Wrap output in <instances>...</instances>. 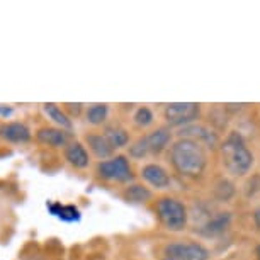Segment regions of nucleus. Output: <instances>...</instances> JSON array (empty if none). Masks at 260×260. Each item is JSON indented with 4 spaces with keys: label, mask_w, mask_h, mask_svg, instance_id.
<instances>
[{
    "label": "nucleus",
    "mask_w": 260,
    "mask_h": 260,
    "mask_svg": "<svg viewBox=\"0 0 260 260\" xmlns=\"http://www.w3.org/2000/svg\"><path fill=\"white\" fill-rule=\"evenodd\" d=\"M141 177L155 189H165L170 185V177L164 167L156 164H148L141 169Z\"/></svg>",
    "instance_id": "nucleus-8"
},
{
    "label": "nucleus",
    "mask_w": 260,
    "mask_h": 260,
    "mask_svg": "<svg viewBox=\"0 0 260 260\" xmlns=\"http://www.w3.org/2000/svg\"><path fill=\"white\" fill-rule=\"evenodd\" d=\"M165 257H172L177 260H208L209 252L201 243L174 242L165 247Z\"/></svg>",
    "instance_id": "nucleus-6"
},
{
    "label": "nucleus",
    "mask_w": 260,
    "mask_h": 260,
    "mask_svg": "<svg viewBox=\"0 0 260 260\" xmlns=\"http://www.w3.org/2000/svg\"><path fill=\"white\" fill-rule=\"evenodd\" d=\"M36 138L39 143L53 146V148H61L68 143V133L60 127H41L38 129Z\"/></svg>",
    "instance_id": "nucleus-9"
},
{
    "label": "nucleus",
    "mask_w": 260,
    "mask_h": 260,
    "mask_svg": "<svg viewBox=\"0 0 260 260\" xmlns=\"http://www.w3.org/2000/svg\"><path fill=\"white\" fill-rule=\"evenodd\" d=\"M133 119H135L136 126L146 127V126H150L151 122H153V114H151V111L148 109V107H140V109L135 112Z\"/></svg>",
    "instance_id": "nucleus-20"
},
{
    "label": "nucleus",
    "mask_w": 260,
    "mask_h": 260,
    "mask_svg": "<svg viewBox=\"0 0 260 260\" xmlns=\"http://www.w3.org/2000/svg\"><path fill=\"white\" fill-rule=\"evenodd\" d=\"M255 255H257V258L260 260V245H257V248H255Z\"/></svg>",
    "instance_id": "nucleus-24"
},
{
    "label": "nucleus",
    "mask_w": 260,
    "mask_h": 260,
    "mask_svg": "<svg viewBox=\"0 0 260 260\" xmlns=\"http://www.w3.org/2000/svg\"><path fill=\"white\" fill-rule=\"evenodd\" d=\"M104 138L107 140V143L111 145L112 150L122 148L129 143V135L126 129H122L119 126H107L104 131Z\"/></svg>",
    "instance_id": "nucleus-14"
},
{
    "label": "nucleus",
    "mask_w": 260,
    "mask_h": 260,
    "mask_svg": "<svg viewBox=\"0 0 260 260\" xmlns=\"http://www.w3.org/2000/svg\"><path fill=\"white\" fill-rule=\"evenodd\" d=\"M194 136V138H201V140H204L208 145H216V141H218V138H216V135L213 133V131L209 129V127H206V126H184V129L180 131V136ZM194 138H190V140H194Z\"/></svg>",
    "instance_id": "nucleus-16"
},
{
    "label": "nucleus",
    "mask_w": 260,
    "mask_h": 260,
    "mask_svg": "<svg viewBox=\"0 0 260 260\" xmlns=\"http://www.w3.org/2000/svg\"><path fill=\"white\" fill-rule=\"evenodd\" d=\"M156 216L169 232H182L187 226V209L174 198H161L156 203Z\"/></svg>",
    "instance_id": "nucleus-3"
},
{
    "label": "nucleus",
    "mask_w": 260,
    "mask_h": 260,
    "mask_svg": "<svg viewBox=\"0 0 260 260\" xmlns=\"http://www.w3.org/2000/svg\"><path fill=\"white\" fill-rule=\"evenodd\" d=\"M97 174L104 180L111 182H129L133 180V170L129 167L126 156L117 155L97 164Z\"/></svg>",
    "instance_id": "nucleus-4"
},
{
    "label": "nucleus",
    "mask_w": 260,
    "mask_h": 260,
    "mask_svg": "<svg viewBox=\"0 0 260 260\" xmlns=\"http://www.w3.org/2000/svg\"><path fill=\"white\" fill-rule=\"evenodd\" d=\"M253 221H255V226H257L258 232H260V209H257L253 213Z\"/></svg>",
    "instance_id": "nucleus-23"
},
{
    "label": "nucleus",
    "mask_w": 260,
    "mask_h": 260,
    "mask_svg": "<svg viewBox=\"0 0 260 260\" xmlns=\"http://www.w3.org/2000/svg\"><path fill=\"white\" fill-rule=\"evenodd\" d=\"M145 140L146 146H148V153L160 155L170 141V131L167 127H158V129L151 131L150 135H146Z\"/></svg>",
    "instance_id": "nucleus-11"
},
{
    "label": "nucleus",
    "mask_w": 260,
    "mask_h": 260,
    "mask_svg": "<svg viewBox=\"0 0 260 260\" xmlns=\"http://www.w3.org/2000/svg\"><path fill=\"white\" fill-rule=\"evenodd\" d=\"M172 165L185 177H199L208 164L204 146L196 140L180 138L172 146Z\"/></svg>",
    "instance_id": "nucleus-1"
},
{
    "label": "nucleus",
    "mask_w": 260,
    "mask_h": 260,
    "mask_svg": "<svg viewBox=\"0 0 260 260\" xmlns=\"http://www.w3.org/2000/svg\"><path fill=\"white\" fill-rule=\"evenodd\" d=\"M14 109L11 106H6V104H0V117H9L12 116Z\"/></svg>",
    "instance_id": "nucleus-22"
},
{
    "label": "nucleus",
    "mask_w": 260,
    "mask_h": 260,
    "mask_svg": "<svg viewBox=\"0 0 260 260\" xmlns=\"http://www.w3.org/2000/svg\"><path fill=\"white\" fill-rule=\"evenodd\" d=\"M31 129L24 122H6L0 126V138L9 143H27L31 140Z\"/></svg>",
    "instance_id": "nucleus-7"
},
{
    "label": "nucleus",
    "mask_w": 260,
    "mask_h": 260,
    "mask_svg": "<svg viewBox=\"0 0 260 260\" xmlns=\"http://www.w3.org/2000/svg\"><path fill=\"white\" fill-rule=\"evenodd\" d=\"M85 141H87V145H89V148L92 150V153H94L101 161L111 158V156H112V151H114V150H112L111 145L107 143L104 135L90 133V135L85 136Z\"/></svg>",
    "instance_id": "nucleus-12"
},
{
    "label": "nucleus",
    "mask_w": 260,
    "mask_h": 260,
    "mask_svg": "<svg viewBox=\"0 0 260 260\" xmlns=\"http://www.w3.org/2000/svg\"><path fill=\"white\" fill-rule=\"evenodd\" d=\"M56 218H60L61 221H65V223H75V221H80L82 214H80V209H78L77 206H73V204L63 206L61 204V208H60V211H58V214H56Z\"/></svg>",
    "instance_id": "nucleus-19"
},
{
    "label": "nucleus",
    "mask_w": 260,
    "mask_h": 260,
    "mask_svg": "<svg viewBox=\"0 0 260 260\" xmlns=\"http://www.w3.org/2000/svg\"><path fill=\"white\" fill-rule=\"evenodd\" d=\"M65 158L70 165H73L75 169H87L90 164V158H89V153H87L85 146L82 143H70L67 145L65 148Z\"/></svg>",
    "instance_id": "nucleus-10"
},
{
    "label": "nucleus",
    "mask_w": 260,
    "mask_h": 260,
    "mask_svg": "<svg viewBox=\"0 0 260 260\" xmlns=\"http://www.w3.org/2000/svg\"><path fill=\"white\" fill-rule=\"evenodd\" d=\"M124 199L129 201V203H135V204L146 203V201L151 199V190L146 189L145 185L133 184V185H129V187H126Z\"/></svg>",
    "instance_id": "nucleus-18"
},
{
    "label": "nucleus",
    "mask_w": 260,
    "mask_h": 260,
    "mask_svg": "<svg viewBox=\"0 0 260 260\" xmlns=\"http://www.w3.org/2000/svg\"><path fill=\"white\" fill-rule=\"evenodd\" d=\"M161 260H177V258H172V257H165V258H161Z\"/></svg>",
    "instance_id": "nucleus-25"
},
{
    "label": "nucleus",
    "mask_w": 260,
    "mask_h": 260,
    "mask_svg": "<svg viewBox=\"0 0 260 260\" xmlns=\"http://www.w3.org/2000/svg\"><path fill=\"white\" fill-rule=\"evenodd\" d=\"M43 111L48 116V119H51L55 124L60 126V129H72V119L56 104L48 102V104L43 106Z\"/></svg>",
    "instance_id": "nucleus-15"
},
{
    "label": "nucleus",
    "mask_w": 260,
    "mask_h": 260,
    "mask_svg": "<svg viewBox=\"0 0 260 260\" xmlns=\"http://www.w3.org/2000/svg\"><path fill=\"white\" fill-rule=\"evenodd\" d=\"M129 155L133 156V158H143V156L148 155V146H146L145 136L140 140H136L135 143L129 146Z\"/></svg>",
    "instance_id": "nucleus-21"
},
{
    "label": "nucleus",
    "mask_w": 260,
    "mask_h": 260,
    "mask_svg": "<svg viewBox=\"0 0 260 260\" xmlns=\"http://www.w3.org/2000/svg\"><path fill=\"white\" fill-rule=\"evenodd\" d=\"M221 158L223 165L232 175L243 177L253 165V155L250 153L245 141L240 133H230L228 138L221 145Z\"/></svg>",
    "instance_id": "nucleus-2"
},
{
    "label": "nucleus",
    "mask_w": 260,
    "mask_h": 260,
    "mask_svg": "<svg viewBox=\"0 0 260 260\" xmlns=\"http://www.w3.org/2000/svg\"><path fill=\"white\" fill-rule=\"evenodd\" d=\"M230 223H232V214L230 213H218L204 224L203 233L206 235V237H216V235H221V233L226 232Z\"/></svg>",
    "instance_id": "nucleus-13"
},
{
    "label": "nucleus",
    "mask_w": 260,
    "mask_h": 260,
    "mask_svg": "<svg viewBox=\"0 0 260 260\" xmlns=\"http://www.w3.org/2000/svg\"><path fill=\"white\" fill-rule=\"evenodd\" d=\"M199 112L196 102H172L165 107V119L170 126H189L199 117Z\"/></svg>",
    "instance_id": "nucleus-5"
},
{
    "label": "nucleus",
    "mask_w": 260,
    "mask_h": 260,
    "mask_svg": "<svg viewBox=\"0 0 260 260\" xmlns=\"http://www.w3.org/2000/svg\"><path fill=\"white\" fill-rule=\"evenodd\" d=\"M107 114H109V106L107 104H92L85 111V119L92 126H101L106 122Z\"/></svg>",
    "instance_id": "nucleus-17"
}]
</instances>
